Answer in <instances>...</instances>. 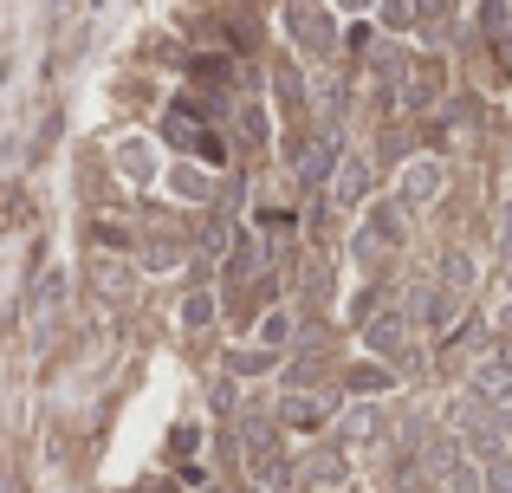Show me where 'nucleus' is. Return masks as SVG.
<instances>
[{"label":"nucleus","instance_id":"f257e3e1","mask_svg":"<svg viewBox=\"0 0 512 493\" xmlns=\"http://www.w3.org/2000/svg\"><path fill=\"white\" fill-rule=\"evenodd\" d=\"M286 33L299 39L305 52H318V59L338 52V20H331V7H318V0H286Z\"/></svg>","mask_w":512,"mask_h":493},{"label":"nucleus","instance_id":"f03ea898","mask_svg":"<svg viewBox=\"0 0 512 493\" xmlns=\"http://www.w3.org/2000/svg\"><path fill=\"white\" fill-rule=\"evenodd\" d=\"M441 189H448V163H441V156H409V163H402V182H396V202L402 208L441 202Z\"/></svg>","mask_w":512,"mask_h":493},{"label":"nucleus","instance_id":"7ed1b4c3","mask_svg":"<svg viewBox=\"0 0 512 493\" xmlns=\"http://www.w3.org/2000/svg\"><path fill=\"white\" fill-rule=\"evenodd\" d=\"M409 338H415V318L409 312H376V318H363V351L383 357V364H396V357L409 351Z\"/></svg>","mask_w":512,"mask_h":493},{"label":"nucleus","instance_id":"20e7f679","mask_svg":"<svg viewBox=\"0 0 512 493\" xmlns=\"http://www.w3.org/2000/svg\"><path fill=\"white\" fill-rule=\"evenodd\" d=\"M331 416H338L331 396H312V390H286V396H279V422H286V429L318 435V429H331Z\"/></svg>","mask_w":512,"mask_h":493},{"label":"nucleus","instance_id":"39448f33","mask_svg":"<svg viewBox=\"0 0 512 493\" xmlns=\"http://www.w3.org/2000/svg\"><path fill=\"white\" fill-rule=\"evenodd\" d=\"M370 182H376L370 156H344L338 176H331V208H363V202H370Z\"/></svg>","mask_w":512,"mask_h":493},{"label":"nucleus","instance_id":"423d86ee","mask_svg":"<svg viewBox=\"0 0 512 493\" xmlns=\"http://www.w3.org/2000/svg\"><path fill=\"white\" fill-rule=\"evenodd\" d=\"M299 481H305V487H344V481H350L344 448H312V455H305V468H299Z\"/></svg>","mask_w":512,"mask_h":493},{"label":"nucleus","instance_id":"0eeeda50","mask_svg":"<svg viewBox=\"0 0 512 493\" xmlns=\"http://www.w3.org/2000/svg\"><path fill=\"white\" fill-rule=\"evenodd\" d=\"M344 390H350V396H389V390H396V364H383V357H370V364H350V370H344Z\"/></svg>","mask_w":512,"mask_h":493},{"label":"nucleus","instance_id":"6e6552de","mask_svg":"<svg viewBox=\"0 0 512 493\" xmlns=\"http://www.w3.org/2000/svg\"><path fill=\"white\" fill-rule=\"evenodd\" d=\"M208 325H221V299H214L208 286H195L182 299V331H208Z\"/></svg>","mask_w":512,"mask_h":493},{"label":"nucleus","instance_id":"1a4fd4ad","mask_svg":"<svg viewBox=\"0 0 512 493\" xmlns=\"http://www.w3.org/2000/svg\"><path fill=\"white\" fill-rule=\"evenodd\" d=\"M292 325H299V318H292V305H273V312L253 325V338H260L266 351H286V344H292Z\"/></svg>","mask_w":512,"mask_h":493},{"label":"nucleus","instance_id":"9d476101","mask_svg":"<svg viewBox=\"0 0 512 493\" xmlns=\"http://www.w3.org/2000/svg\"><path fill=\"white\" fill-rule=\"evenodd\" d=\"M273 98H279V111H305V78H299V65H286V59L273 65Z\"/></svg>","mask_w":512,"mask_h":493},{"label":"nucleus","instance_id":"9b49d317","mask_svg":"<svg viewBox=\"0 0 512 493\" xmlns=\"http://www.w3.org/2000/svg\"><path fill=\"white\" fill-rule=\"evenodd\" d=\"M227 370H234V377H273V370H279V351L253 344V351H234V357H227Z\"/></svg>","mask_w":512,"mask_h":493},{"label":"nucleus","instance_id":"f8f14e48","mask_svg":"<svg viewBox=\"0 0 512 493\" xmlns=\"http://www.w3.org/2000/svg\"><path fill=\"white\" fill-rule=\"evenodd\" d=\"M344 442H383V409H350V422H344Z\"/></svg>","mask_w":512,"mask_h":493},{"label":"nucleus","instance_id":"ddd939ff","mask_svg":"<svg viewBox=\"0 0 512 493\" xmlns=\"http://www.w3.org/2000/svg\"><path fill=\"white\" fill-rule=\"evenodd\" d=\"M383 26L389 33H409L415 26V0H383Z\"/></svg>","mask_w":512,"mask_h":493},{"label":"nucleus","instance_id":"4468645a","mask_svg":"<svg viewBox=\"0 0 512 493\" xmlns=\"http://www.w3.org/2000/svg\"><path fill=\"white\" fill-rule=\"evenodd\" d=\"M480 474H487V493H512V455L480 461Z\"/></svg>","mask_w":512,"mask_h":493},{"label":"nucleus","instance_id":"2eb2a0df","mask_svg":"<svg viewBox=\"0 0 512 493\" xmlns=\"http://www.w3.org/2000/svg\"><path fill=\"white\" fill-rule=\"evenodd\" d=\"M500 253L512 260V208H500Z\"/></svg>","mask_w":512,"mask_h":493},{"label":"nucleus","instance_id":"dca6fc26","mask_svg":"<svg viewBox=\"0 0 512 493\" xmlns=\"http://www.w3.org/2000/svg\"><path fill=\"white\" fill-rule=\"evenodd\" d=\"M500 344H512V305L500 312Z\"/></svg>","mask_w":512,"mask_h":493},{"label":"nucleus","instance_id":"f3484780","mask_svg":"<svg viewBox=\"0 0 512 493\" xmlns=\"http://www.w3.org/2000/svg\"><path fill=\"white\" fill-rule=\"evenodd\" d=\"M506 286H512V266H506Z\"/></svg>","mask_w":512,"mask_h":493}]
</instances>
